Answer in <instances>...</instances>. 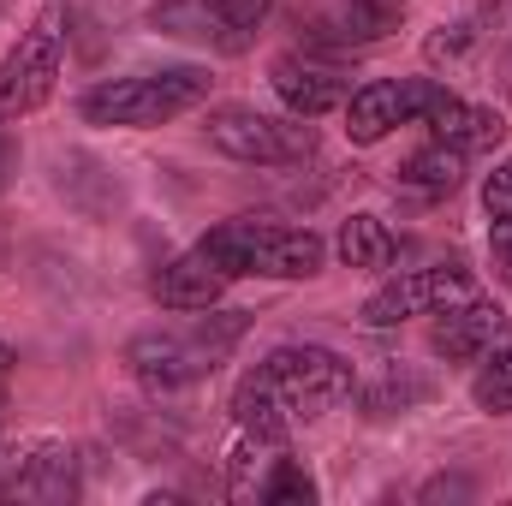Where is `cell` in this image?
<instances>
[{
  "instance_id": "1",
  "label": "cell",
  "mask_w": 512,
  "mask_h": 506,
  "mask_svg": "<svg viewBox=\"0 0 512 506\" xmlns=\"http://www.w3.org/2000/svg\"><path fill=\"white\" fill-rule=\"evenodd\" d=\"M209 66H161V72H131V78H108L90 84L78 96V120L102 131H155L191 108L209 102Z\"/></svg>"
},
{
  "instance_id": "2",
  "label": "cell",
  "mask_w": 512,
  "mask_h": 506,
  "mask_svg": "<svg viewBox=\"0 0 512 506\" xmlns=\"http://www.w3.org/2000/svg\"><path fill=\"white\" fill-rule=\"evenodd\" d=\"M227 280H316L328 262V239L310 227H274V221H221L197 239Z\"/></svg>"
},
{
  "instance_id": "3",
  "label": "cell",
  "mask_w": 512,
  "mask_h": 506,
  "mask_svg": "<svg viewBox=\"0 0 512 506\" xmlns=\"http://www.w3.org/2000/svg\"><path fill=\"white\" fill-rule=\"evenodd\" d=\"M245 328H251L245 310H221V316H203V310H197L191 328L137 334L126 346V364L149 393H179V387H191V381L215 376V370L227 364V352L245 340Z\"/></svg>"
},
{
  "instance_id": "4",
  "label": "cell",
  "mask_w": 512,
  "mask_h": 506,
  "mask_svg": "<svg viewBox=\"0 0 512 506\" xmlns=\"http://www.w3.org/2000/svg\"><path fill=\"white\" fill-rule=\"evenodd\" d=\"M66 24H72L66 0H42L36 18L6 48V60H0V126L48 108V96L60 84V60H66Z\"/></svg>"
},
{
  "instance_id": "5",
  "label": "cell",
  "mask_w": 512,
  "mask_h": 506,
  "mask_svg": "<svg viewBox=\"0 0 512 506\" xmlns=\"http://www.w3.org/2000/svg\"><path fill=\"white\" fill-rule=\"evenodd\" d=\"M209 149H221L227 161L245 167H298L316 155V126H304L298 114H262L245 102H221L203 114Z\"/></svg>"
},
{
  "instance_id": "6",
  "label": "cell",
  "mask_w": 512,
  "mask_h": 506,
  "mask_svg": "<svg viewBox=\"0 0 512 506\" xmlns=\"http://www.w3.org/2000/svg\"><path fill=\"white\" fill-rule=\"evenodd\" d=\"M262 370H268V381H274L280 405H286L292 417H304V423L340 411V405L358 393V370H352L340 352H328V346H304V340L274 346V352L262 358Z\"/></svg>"
},
{
  "instance_id": "7",
  "label": "cell",
  "mask_w": 512,
  "mask_h": 506,
  "mask_svg": "<svg viewBox=\"0 0 512 506\" xmlns=\"http://www.w3.org/2000/svg\"><path fill=\"white\" fill-rule=\"evenodd\" d=\"M465 298H477L471 268H459V262L405 268L399 280L376 286V292L358 304V322H364V328H399V322H411V316H441L447 304H465Z\"/></svg>"
},
{
  "instance_id": "8",
  "label": "cell",
  "mask_w": 512,
  "mask_h": 506,
  "mask_svg": "<svg viewBox=\"0 0 512 506\" xmlns=\"http://www.w3.org/2000/svg\"><path fill=\"white\" fill-rule=\"evenodd\" d=\"M441 90H447L441 78H370L346 96V137L358 149H376L399 126H423Z\"/></svg>"
},
{
  "instance_id": "9",
  "label": "cell",
  "mask_w": 512,
  "mask_h": 506,
  "mask_svg": "<svg viewBox=\"0 0 512 506\" xmlns=\"http://www.w3.org/2000/svg\"><path fill=\"white\" fill-rule=\"evenodd\" d=\"M268 84L286 102V114H298V120H322V114L346 108V96H352V78L334 60H316V54H298V48L268 60Z\"/></svg>"
},
{
  "instance_id": "10",
  "label": "cell",
  "mask_w": 512,
  "mask_h": 506,
  "mask_svg": "<svg viewBox=\"0 0 512 506\" xmlns=\"http://www.w3.org/2000/svg\"><path fill=\"white\" fill-rule=\"evenodd\" d=\"M512 334V316L495 304V298H465V304H447L441 316H435V328H429V346H435V358H447V364H483L501 340Z\"/></svg>"
},
{
  "instance_id": "11",
  "label": "cell",
  "mask_w": 512,
  "mask_h": 506,
  "mask_svg": "<svg viewBox=\"0 0 512 506\" xmlns=\"http://www.w3.org/2000/svg\"><path fill=\"white\" fill-rule=\"evenodd\" d=\"M399 24V6L387 0H316L310 12H298L304 42H328V48H370Z\"/></svg>"
},
{
  "instance_id": "12",
  "label": "cell",
  "mask_w": 512,
  "mask_h": 506,
  "mask_svg": "<svg viewBox=\"0 0 512 506\" xmlns=\"http://www.w3.org/2000/svg\"><path fill=\"white\" fill-rule=\"evenodd\" d=\"M78 489H84V477H78V453H72L66 441H36V447L0 477V495H6V501L60 506V501H72Z\"/></svg>"
},
{
  "instance_id": "13",
  "label": "cell",
  "mask_w": 512,
  "mask_h": 506,
  "mask_svg": "<svg viewBox=\"0 0 512 506\" xmlns=\"http://www.w3.org/2000/svg\"><path fill=\"white\" fill-rule=\"evenodd\" d=\"M227 286H233V280H227V274H221L203 251H197V245H191L185 256H173V262H161V268L149 274V298H155L161 310H173V316L215 310Z\"/></svg>"
},
{
  "instance_id": "14",
  "label": "cell",
  "mask_w": 512,
  "mask_h": 506,
  "mask_svg": "<svg viewBox=\"0 0 512 506\" xmlns=\"http://www.w3.org/2000/svg\"><path fill=\"white\" fill-rule=\"evenodd\" d=\"M149 24L161 30V36H173V42H197V48H209V54H245V42H251V30H239L221 6H209V0H161L155 12H149Z\"/></svg>"
},
{
  "instance_id": "15",
  "label": "cell",
  "mask_w": 512,
  "mask_h": 506,
  "mask_svg": "<svg viewBox=\"0 0 512 506\" xmlns=\"http://www.w3.org/2000/svg\"><path fill=\"white\" fill-rule=\"evenodd\" d=\"M423 126H429V137H441V143H453V149H465V155H489V149L507 143V114H501V108L465 102V96H453V90H441V102L429 108Z\"/></svg>"
},
{
  "instance_id": "16",
  "label": "cell",
  "mask_w": 512,
  "mask_h": 506,
  "mask_svg": "<svg viewBox=\"0 0 512 506\" xmlns=\"http://www.w3.org/2000/svg\"><path fill=\"white\" fill-rule=\"evenodd\" d=\"M233 423H239V435L268 441V447H286V435H292V411L280 405V393H274V381H268L262 364L245 370L239 387H233Z\"/></svg>"
},
{
  "instance_id": "17",
  "label": "cell",
  "mask_w": 512,
  "mask_h": 506,
  "mask_svg": "<svg viewBox=\"0 0 512 506\" xmlns=\"http://www.w3.org/2000/svg\"><path fill=\"white\" fill-rule=\"evenodd\" d=\"M393 173H399V185L417 191V197H453V191L465 185V173H471V155L453 149V143H441V137H429V143L411 149Z\"/></svg>"
},
{
  "instance_id": "18",
  "label": "cell",
  "mask_w": 512,
  "mask_h": 506,
  "mask_svg": "<svg viewBox=\"0 0 512 506\" xmlns=\"http://www.w3.org/2000/svg\"><path fill=\"white\" fill-rule=\"evenodd\" d=\"M334 256L358 274H382L399 262V233L387 227L382 215H346L340 233H334Z\"/></svg>"
},
{
  "instance_id": "19",
  "label": "cell",
  "mask_w": 512,
  "mask_h": 506,
  "mask_svg": "<svg viewBox=\"0 0 512 506\" xmlns=\"http://www.w3.org/2000/svg\"><path fill=\"white\" fill-rule=\"evenodd\" d=\"M495 6H471V12H459V18H447L441 30H429V42H423V60L429 66H465L489 36H495Z\"/></svg>"
},
{
  "instance_id": "20",
  "label": "cell",
  "mask_w": 512,
  "mask_h": 506,
  "mask_svg": "<svg viewBox=\"0 0 512 506\" xmlns=\"http://www.w3.org/2000/svg\"><path fill=\"white\" fill-rule=\"evenodd\" d=\"M483 215H489V251L512 280V155L483 173Z\"/></svg>"
},
{
  "instance_id": "21",
  "label": "cell",
  "mask_w": 512,
  "mask_h": 506,
  "mask_svg": "<svg viewBox=\"0 0 512 506\" xmlns=\"http://www.w3.org/2000/svg\"><path fill=\"white\" fill-rule=\"evenodd\" d=\"M471 405L489 411V417H512V334L477 364V376H471Z\"/></svg>"
},
{
  "instance_id": "22",
  "label": "cell",
  "mask_w": 512,
  "mask_h": 506,
  "mask_svg": "<svg viewBox=\"0 0 512 506\" xmlns=\"http://www.w3.org/2000/svg\"><path fill=\"white\" fill-rule=\"evenodd\" d=\"M423 399H435V381H429V376H411L405 364H399V370H382V381H376V387H364V405H370V417L411 411V405H423Z\"/></svg>"
},
{
  "instance_id": "23",
  "label": "cell",
  "mask_w": 512,
  "mask_h": 506,
  "mask_svg": "<svg viewBox=\"0 0 512 506\" xmlns=\"http://www.w3.org/2000/svg\"><path fill=\"white\" fill-rule=\"evenodd\" d=\"M256 501H262V506H310V501H316V477H310L292 453H280V459L268 465V477H262Z\"/></svg>"
},
{
  "instance_id": "24",
  "label": "cell",
  "mask_w": 512,
  "mask_h": 506,
  "mask_svg": "<svg viewBox=\"0 0 512 506\" xmlns=\"http://www.w3.org/2000/svg\"><path fill=\"white\" fill-rule=\"evenodd\" d=\"M209 6H221V12H227L239 30H256V24L274 12V0H209Z\"/></svg>"
},
{
  "instance_id": "25",
  "label": "cell",
  "mask_w": 512,
  "mask_h": 506,
  "mask_svg": "<svg viewBox=\"0 0 512 506\" xmlns=\"http://www.w3.org/2000/svg\"><path fill=\"white\" fill-rule=\"evenodd\" d=\"M12 173H18V137L0 126V191L12 185Z\"/></svg>"
},
{
  "instance_id": "26",
  "label": "cell",
  "mask_w": 512,
  "mask_h": 506,
  "mask_svg": "<svg viewBox=\"0 0 512 506\" xmlns=\"http://www.w3.org/2000/svg\"><path fill=\"white\" fill-rule=\"evenodd\" d=\"M12 364H18V358H12V346H0V387H6V376H12Z\"/></svg>"
},
{
  "instance_id": "27",
  "label": "cell",
  "mask_w": 512,
  "mask_h": 506,
  "mask_svg": "<svg viewBox=\"0 0 512 506\" xmlns=\"http://www.w3.org/2000/svg\"><path fill=\"white\" fill-rule=\"evenodd\" d=\"M387 6H405V0H387Z\"/></svg>"
}]
</instances>
